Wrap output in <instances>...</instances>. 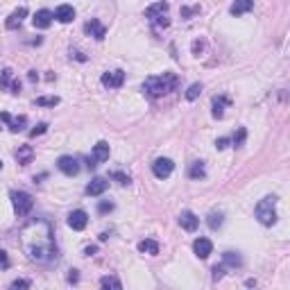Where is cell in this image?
<instances>
[{
  "instance_id": "cell-11",
  "label": "cell",
  "mask_w": 290,
  "mask_h": 290,
  "mask_svg": "<svg viewBox=\"0 0 290 290\" xmlns=\"http://www.w3.org/2000/svg\"><path fill=\"white\" fill-rule=\"evenodd\" d=\"M84 32H86L89 36H93L95 41H102L104 36H107V27H104L102 23L98 21V18H91V21L84 25Z\"/></svg>"
},
{
  "instance_id": "cell-30",
  "label": "cell",
  "mask_w": 290,
  "mask_h": 290,
  "mask_svg": "<svg viewBox=\"0 0 290 290\" xmlns=\"http://www.w3.org/2000/svg\"><path fill=\"white\" fill-rule=\"evenodd\" d=\"M245 138H247V129L245 127H238V131L234 134V138H231V143H234V148H243Z\"/></svg>"
},
{
  "instance_id": "cell-13",
  "label": "cell",
  "mask_w": 290,
  "mask_h": 290,
  "mask_svg": "<svg viewBox=\"0 0 290 290\" xmlns=\"http://www.w3.org/2000/svg\"><path fill=\"white\" fill-rule=\"evenodd\" d=\"M52 18H54L52 12H48V9H39V12L34 14V18H32V25H34L36 30H45V27H50Z\"/></svg>"
},
{
  "instance_id": "cell-37",
  "label": "cell",
  "mask_w": 290,
  "mask_h": 290,
  "mask_svg": "<svg viewBox=\"0 0 290 290\" xmlns=\"http://www.w3.org/2000/svg\"><path fill=\"white\" fill-rule=\"evenodd\" d=\"M80 281V270H70L68 272V283H77Z\"/></svg>"
},
{
  "instance_id": "cell-22",
  "label": "cell",
  "mask_w": 290,
  "mask_h": 290,
  "mask_svg": "<svg viewBox=\"0 0 290 290\" xmlns=\"http://www.w3.org/2000/svg\"><path fill=\"white\" fill-rule=\"evenodd\" d=\"M32 157H34V150H32V145H21V148L16 150L18 166H27V163L32 161Z\"/></svg>"
},
{
  "instance_id": "cell-25",
  "label": "cell",
  "mask_w": 290,
  "mask_h": 290,
  "mask_svg": "<svg viewBox=\"0 0 290 290\" xmlns=\"http://www.w3.org/2000/svg\"><path fill=\"white\" fill-rule=\"evenodd\" d=\"M222 222H225V215H222L220 211H211V213H208V218H206V225L211 227L213 231H215V229H220V227H222Z\"/></svg>"
},
{
  "instance_id": "cell-6",
  "label": "cell",
  "mask_w": 290,
  "mask_h": 290,
  "mask_svg": "<svg viewBox=\"0 0 290 290\" xmlns=\"http://www.w3.org/2000/svg\"><path fill=\"white\" fill-rule=\"evenodd\" d=\"M172 170H175V163H172V159H168V157H161L152 163V172L157 179H168V177L172 175Z\"/></svg>"
},
{
  "instance_id": "cell-15",
  "label": "cell",
  "mask_w": 290,
  "mask_h": 290,
  "mask_svg": "<svg viewBox=\"0 0 290 290\" xmlns=\"http://www.w3.org/2000/svg\"><path fill=\"white\" fill-rule=\"evenodd\" d=\"M25 16H27V9H25V7H18L16 12H12V14L7 16V21H5V27H7V30H18Z\"/></svg>"
},
{
  "instance_id": "cell-26",
  "label": "cell",
  "mask_w": 290,
  "mask_h": 290,
  "mask_svg": "<svg viewBox=\"0 0 290 290\" xmlns=\"http://www.w3.org/2000/svg\"><path fill=\"white\" fill-rule=\"evenodd\" d=\"M100 288H113V290H120L122 283L120 279H116V276H102L100 279Z\"/></svg>"
},
{
  "instance_id": "cell-3",
  "label": "cell",
  "mask_w": 290,
  "mask_h": 290,
  "mask_svg": "<svg viewBox=\"0 0 290 290\" xmlns=\"http://www.w3.org/2000/svg\"><path fill=\"white\" fill-rule=\"evenodd\" d=\"M254 215H256V220L261 222L263 227H272L276 225V195H267V197H263L261 202L256 204V208H254Z\"/></svg>"
},
{
  "instance_id": "cell-4",
  "label": "cell",
  "mask_w": 290,
  "mask_h": 290,
  "mask_svg": "<svg viewBox=\"0 0 290 290\" xmlns=\"http://www.w3.org/2000/svg\"><path fill=\"white\" fill-rule=\"evenodd\" d=\"M12 204H14V211H16L18 218H25L27 213L34 208V197H32L30 193H25V190H12Z\"/></svg>"
},
{
  "instance_id": "cell-42",
  "label": "cell",
  "mask_w": 290,
  "mask_h": 290,
  "mask_svg": "<svg viewBox=\"0 0 290 290\" xmlns=\"http://www.w3.org/2000/svg\"><path fill=\"white\" fill-rule=\"evenodd\" d=\"M72 57H75V59H80V61H86V57H84V54H82V52H77V50H72Z\"/></svg>"
},
{
  "instance_id": "cell-27",
  "label": "cell",
  "mask_w": 290,
  "mask_h": 290,
  "mask_svg": "<svg viewBox=\"0 0 290 290\" xmlns=\"http://www.w3.org/2000/svg\"><path fill=\"white\" fill-rule=\"evenodd\" d=\"M36 107H57L59 104V98L57 95H43V98H36Z\"/></svg>"
},
{
  "instance_id": "cell-34",
  "label": "cell",
  "mask_w": 290,
  "mask_h": 290,
  "mask_svg": "<svg viewBox=\"0 0 290 290\" xmlns=\"http://www.w3.org/2000/svg\"><path fill=\"white\" fill-rule=\"evenodd\" d=\"M225 270H227V267L222 265V263H220V265H213V270H211V272H213V274H211L213 281H220L222 276H225Z\"/></svg>"
},
{
  "instance_id": "cell-35",
  "label": "cell",
  "mask_w": 290,
  "mask_h": 290,
  "mask_svg": "<svg viewBox=\"0 0 290 290\" xmlns=\"http://www.w3.org/2000/svg\"><path fill=\"white\" fill-rule=\"evenodd\" d=\"M30 281H27V279H16V281H12V285H9V288H12V290H18V288H30Z\"/></svg>"
},
{
  "instance_id": "cell-14",
  "label": "cell",
  "mask_w": 290,
  "mask_h": 290,
  "mask_svg": "<svg viewBox=\"0 0 290 290\" xmlns=\"http://www.w3.org/2000/svg\"><path fill=\"white\" fill-rule=\"evenodd\" d=\"M107 188H109V181L104 179V177H95V179H91V184L86 186V195L98 197V195H102Z\"/></svg>"
},
{
  "instance_id": "cell-5",
  "label": "cell",
  "mask_w": 290,
  "mask_h": 290,
  "mask_svg": "<svg viewBox=\"0 0 290 290\" xmlns=\"http://www.w3.org/2000/svg\"><path fill=\"white\" fill-rule=\"evenodd\" d=\"M168 9H170V5L163 3V0L161 3H154L145 9V18H150L157 27H168L170 25V21H168Z\"/></svg>"
},
{
  "instance_id": "cell-21",
  "label": "cell",
  "mask_w": 290,
  "mask_h": 290,
  "mask_svg": "<svg viewBox=\"0 0 290 290\" xmlns=\"http://www.w3.org/2000/svg\"><path fill=\"white\" fill-rule=\"evenodd\" d=\"M222 265L225 267H243V256L238 252H225L222 254Z\"/></svg>"
},
{
  "instance_id": "cell-12",
  "label": "cell",
  "mask_w": 290,
  "mask_h": 290,
  "mask_svg": "<svg viewBox=\"0 0 290 290\" xmlns=\"http://www.w3.org/2000/svg\"><path fill=\"white\" fill-rule=\"evenodd\" d=\"M193 252H195V256L202 258V261H204V258L211 256V252H213V243H211L208 238H197V240L193 243Z\"/></svg>"
},
{
  "instance_id": "cell-17",
  "label": "cell",
  "mask_w": 290,
  "mask_h": 290,
  "mask_svg": "<svg viewBox=\"0 0 290 290\" xmlns=\"http://www.w3.org/2000/svg\"><path fill=\"white\" fill-rule=\"evenodd\" d=\"M107 159H109V143L107 140H98L95 148H93V157H91V161L98 166V163L107 161Z\"/></svg>"
},
{
  "instance_id": "cell-20",
  "label": "cell",
  "mask_w": 290,
  "mask_h": 290,
  "mask_svg": "<svg viewBox=\"0 0 290 290\" xmlns=\"http://www.w3.org/2000/svg\"><path fill=\"white\" fill-rule=\"evenodd\" d=\"M54 18H57L59 23H70L72 18H75V9H72V5H59V7L54 9Z\"/></svg>"
},
{
  "instance_id": "cell-32",
  "label": "cell",
  "mask_w": 290,
  "mask_h": 290,
  "mask_svg": "<svg viewBox=\"0 0 290 290\" xmlns=\"http://www.w3.org/2000/svg\"><path fill=\"white\" fill-rule=\"evenodd\" d=\"M45 131H48V122H39V125H36L34 129L30 131V138H36V136L45 134Z\"/></svg>"
},
{
  "instance_id": "cell-18",
  "label": "cell",
  "mask_w": 290,
  "mask_h": 290,
  "mask_svg": "<svg viewBox=\"0 0 290 290\" xmlns=\"http://www.w3.org/2000/svg\"><path fill=\"white\" fill-rule=\"evenodd\" d=\"M229 102H231V100L227 98V95H215V98H213V102H211V104H213L211 116L220 120V118L225 116V107H229Z\"/></svg>"
},
{
  "instance_id": "cell-33",
  "label": "cell",
  "mask_w": 290,
  "mask_h": 290,
  "mask_svg": "<svg viewBox=\"0 0 290 290\" xmlns=\"http://www.w3.org/2000/svg\"><path fill=\"white\" fill-rule=\"evenodd\" d=\"M113 211V202H109V199H102V202L98 204V213H111Z\"/></svg>"
},
{
  "instance_id": "cell-31",
  "label": "cell",
  "mask_w": 290,
  "mask_h": 290,
  "mask_svg": "<svg viewBox=\"0 0 290 290\" xmlns=\"http://www.w3.org/2000/svg\"><path fill=\"white\" fill-rule=\"evenodd\" d=\"M111 179H113V181H118L120 186H129V184H131V177L127 175V172H120V170L111 172Z\"/></svg>"
},
{
  "instance_id": "cell-44",
  "label": "cell",
  "mask_w": 290,
  "mask_h": 290,
  "mask_svg": "<svg viewBox=\"0 0 290 290\" xmlns=\"http://www.w3.org/2000/svg\"><path fill=\"white\" fill-rule=\"evenodd\" d=\"M0 170H3V159H0Z\"/></svg>"
},
{
  "instance_id": "cell-41",
  "label": "cell",
  "mask_w": 290,
  "mask_h": 290,
  "mask_svg": "<svg viewBox=\"0 0 290 290\" xmlns=\"http://www.w3.org/2000/svg\"><path fill=\"white\" fill-rule=\"evenodd\" d=\"M199 50H202V41H195V43H193V54H197V57H199Z\"/></svg>"
},
{
  "instance_id": "cell-23",
  "label": "cell",
  "mask_w": 290,
  "mask_h": 290,
  "mask_svg": "<svg viewBox=\"0 0 290 290\" xmlns=\"http://www.w3.org/2000/svg\"><path fill=\"white\" fill-rule=\"evenodd\" d=\"M138 252L140 254H150V256H157V254H159V243H157V240H152V238L140 240V243H138Z\"/></svg>"
},
{
  "instance_id": "cell-39",
  "label": "cell",
  "mask_w": 290,
  "mask_h": 290,
  "mask_svg": "<svg viewBox=\"0 0 290 290\" xmlns=\"http://www.w3.org/2000/svg\"><path fill=\"white\" fill-rule=\"evenodd\" d=\"M229 143H231L229 138H218V140H215V148H218V150H225Z\"/></svg>"
},
{
  "instance_id": "cell-7",
  "label": "cell",
  "mask_w": 290,
  "mask_h": 290,
  "mask_svg": "<svg viewBox=\"0 0 290 290\" xmlns=\"http://www.w3.org/2000/svg\"><path fill=\"white\" fill-rule=\"evenodd\" d=\"M57 168L63 172L66 177H75L80 172V161L77 157H70V154H63V157L57 159Z\"/></svg>"
},
{
  "instance_id": "cell-24",
  "label": "cell",
  "mask_w": 290,
  "mask_h": 290,
  "mask_svg": "<svg viewBox=\"0 0 290 290\" xmlns=\"http://www.w3.org/2000/svg\"><path fill=\"white\" fill-rule=\"evenodd\" d=\"M188 175H190V179H204V177H206V168H204V161H195L193 166H190Z\"/></svg>"
},
{
  "instance_id": "cell-2",
  "label": "cell",
  "mask_w": 290,
  "mask_h": 290,
  "mask_svg": "<svg viewBox=\"0 0 290 290\" xmlns=\"http://www.w3.org/2000/svg\"><path fill=\"white\" fill-rule=\"evenodd\" d=\"M179 86V77L175 72H163V75H152L143 82V91L150 95V98H163L170 91H175Z\"/></svg>"
},
{
  "instance_id": "cell-19",
  "label": "cell",
  "mask_w": 290,
  "mask_h": 290,
  "mask_svg": "<svg viewBox=\"0 0 290 290\" xmlns=\"http://www.w3.org/2000/svg\"><path fill=\"white\" fill-rule=\"evenodd\" d=\"M252 9H254V0H234L229 12H231V16H243V14L252 12Z\"/></svg>"
},
{
  "instance_id": "cell-29",
  "label": "cell",
  "mask_w": 290,
  "mask_h": 290,
  "mask_svg": "<svg viewBox=\"0 0 290 290\" xmlns=\"http://www.w3.org/2000/svg\"><path fill=\"white\" fill-rule=\"evenodd\" d=\"M199 95H202V84H199V82H195V84H190L188 91H186V100H188V102H193V100H197Z\"/></svg>"
},
{
  "instance_id": "cell-16",
  "label": "cell",
  "mask_w": 290,
  "mask_h": 290,
  "mask_svg": "<svg viewBox=\"0 0 290 290\" xmlns=\"http://www.w3.org/2000/svg\"><path fill=\"white\" fill-rule=\"evenodd\" d=\"M179 225L184 227L186 231H195L199 227V218L195 215L193 211H181L179 213Z\"/></svg>"
},
{
  "instance_id": "cell-10",
  "label": "cell",
  "mask_w": 290,
  "mask_h": 290,
  "mask_svg": "<svg viewBox=\"0 0 290 290\" xmlns=\"http://www.w3.org/2000/svg\"><path fill=\"white\" fill-rule=\"evenodd\" d=\"M0 120L7 122V127L14 131V134H16V131H23L25 125H27V116H9L7 111L0 113Z\"/></svg>"
},
{
  "instance_id": "cell-36",
  "label": "cell",
  "mask_w": 290,
  "mask_h": 290,
  "mask_svg": "<svg viewBox=\"0 0 290 290\" xmlns=\"http://www.w3.org/2000/svg\"><path fill=\"white\" fill-rule=\"evenodd\" d=\"M9 267V256L5 249H0V270H7Z\"/></svg>"
},
{
  "instance_id": "cell-8",
  "label": "cell",
  "mask_w": 290,
  "mask_h": 290,
  "mask_svg": "<svg viewBox=\"0 0 290 290\" xmlns=\"http://www.w3.org/2000/svg\"><path fill=\"white\" fill-rule=\"evenodd\" d=\"M122 82H125V70H120V68L107 70L102 75V86H107V89H120Z\"/></svg>"
},
{
  "instance_id": "cell-1",
  "label": "cell",
  "mask_w": 290,
  "mask_h": 290,
  "mask_svg": "<svg viewBox=\"0 0 290 290\" xmlns=\"http://www.w3.org/2000/svg\"><path fill=\"white\" fill-rule=\"evenodd\" d=\"M23 245H25L27 256L39 265H52L59 258V249L54 243V229L52 222L45 218H36V220L27 222L21 231Z\"/></svg>"
},
{
  "instance_id": "cell-38",
  "label": "cell",
  "mask_w": 290,
  "mask_h": 290,
  "mask_svg": "<svg viewBox=\"0 0 290 290\" xmlns=\"http://www.w3.org/2000/svg\"><path fill=\"white\" fill-rule=\"evenodd\" d=\"M9 91H12L14 95H18V93H21V82L14 80V82H12V86H9Z\"/></svg>"
},
{
  "instance_id": "cell-40",
  "label": "cell",
  "mask_w": 290,
  "mask_h": 290,
  "mask_svg": "<svg viewBox=\"0 0 290 290\" xmlns=\"http://www.w3.org/2000/svg\"><path fill=\"white\" fill-rule=\"evenodd\" d=\"M95 252H98V247H95V245H89V247L84 249V254H86V256H93Z\"/></svg>"
},
{
  "instance_id": "cell-9",
  "label": "cell",
  "mask_w": 290,
  "mask_h": 290,
  "mask_svg": "<svg viewBox=\"0 0 290 290\" xmlns=\"http://www.w3.org/2000/svg\"><path fill=\"white\" fill-rule=\"evenodd\" d=\"M86 225H89V215H86V211H82V208H75V211L68 215V227H70L72 231L86 229Z\"/></svg>"
},
{
  "instance_id": "cell-28",
  "label": "cell",
  "mask_w": 290,
  "mask_h": 290,
  "mask_svg": "<svg viewBox=\"0 0 290 290\" xmlns=\"http://www.w3.org/2000/svg\"><path fill=\"white\" fill-rule=\"evenodd\" d=\"M14 82V70L12 68H5L3 72H0V89H9Z\"/></svg>"
},
{
  "instance_id": "cell-43",
  "label": "cell",
  "mask_w": 290,
  "mask_h": 290,
  "mask_svg": "<svg viewBox=\"0 0 290 290\" xmlns=\"http://www.w3.org/2000/svg\"><path fill=\"white\" fill-rule=\"evenodd\" d=\"M27 80H30V82H36V80H39V75H36V70H30V72H27Z\"/></svg>"
}]
</instances>
